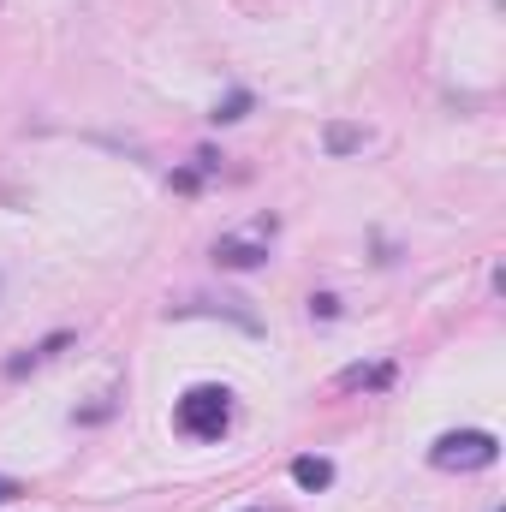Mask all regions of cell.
Here are the masks:
<instances>
[{
  "label": "cell",
  "mask_w": 506,
  "mask_h": 512,
  "mask_svg": "<svg viewBox=\"0 0 506 512\" xmlns=\"http://www.w3.org/2000/svg\"><path fill=\"white\" fill-rule=\"evenodd\" d=\"M268 239H274V215L251 221L245 233H221V239H215V262H221V268H256V262L268 256Z\"/></svg>",
  "instance_id": "obj_3"
},
{
  "label": "cell",
  "mask_w": 506,
  "mask_h": 512,
  "mask_svg": "<svg viewBox=\"0 0 506 512\" xmlns=\"http://www.w3.org/2000/svg\"><path fill=\"white\" fill-rule=\"evenodd\" d=\"M292 483H298V489H328V483H334V465L316 459V453H304V459H292Z\"/></svg>",
  "instance_id": "obj_4"
},
{
  "label": "cell",
  "mask_w": 506,
  "mask_h": 512,
  "mask_svg": "<svg viewBox=\"0 0 506 512\" xmlns=\"http://www.w3.org/2000/svg\"><path fill=\"white\" fill-rule=\"evenodd\" d=\"M0 292H6V274H0Z\"/></svg>",
  "instance_id": "obj_11"
},
{
  "label": "cell",
  "mask_w": 506,
  "mask_h": 512,
  "mask_svg": "<svg viewBox=\"0 0 506 512\" xmlns=\"http://www.w3.org/2000/svg\"><path fill=\"white\" fill-rule=\"evenodd\" d=\"M173 423H179L185 435H197V441H221V435H227V423H233V393H227V387H215V382L191 387V393L179 399Z\"/></svg>",
  "instance_id": "obj_1"
},
{
  "label": "cell",
  "mask_w": 506,
  "mask_h": 512,
  "mask_svg": "<svg viewBox=\"0 0 506 512\" xmlns=\"http://www.w3.org/2000/svg\"><path fill=\"white\" fill-rule=\"evenodd\" d=\"M18 495H24V489H18L12 477H0V507H6V501H18Z\"/></svg>",
  "instance_id": "obj_10"
},
{
  "label": "cell",
  "mask_w": 506,
  "mask_h": 512,
  "mask_svg": "<svg viewBox=\"0 0 506 512\" xmlns=\"http://www.w3.org/2000/svg\"><path fill=\"white\" fill-rule=\"evenodd\" d=\"M393 382V364H352V370H340V387L346 393H358V387H387Z\"/></svg>",
  "instance_id": "obj_5"
},
{
  "label": "cell",
  "mask_w": 506,
  "mask_h": 512,
  "mask_svg": "<svg viewBox=\"0 0 506 512\" xmlns=\"http://www.w3.org/2000/svg\"><path fill=\"white\" fill-rule=\"evenodd\" d=\"M245 108H251V96H245V90H233V96L215 108V120H221V126H233V120H245Z\"/></svg>",
  "instance_id": "obj_8"
},
{
  "label": "cell",
  "mask_w": 506,
  "mask_h": 512,
  "mask_svg": "<svg viewBox=\"0 0 506 512\" xmlns=\"http://www.w3.org/2000/svg\"><path fill=\"white\" fill-rule=\"evenodd\" d=\"M328 149H334V155H352V149H364V131L358 126H328Z\"/></svg>",
  "instance_id": "obj_7"
},
{
  "label": "cell",
  "mask_w": 506,
  "mask_h": 512,
  "mask_svg": "<svg viewBox=\"0 0 506 512\" xmlns=\"http://www.w3.org/2000/svg\"><path fill=\"white\" fill-rule=\"evenodd\" d=\"M310 310H316L322 322H334V316H340V298H328V292H322V298H310Z\"/></svg>",
  "instance_id": "obj_9"
},
{
  "label": "cell",
  "mask_w": 506,
  "mask_h": 512,
  "mask_svg": "<svg viewBox=\"0 0 506 512\" xmlns=\"http://www.w3.org/2000/svg\"><path fill=\"white\" fill-rule=\"evenodd\" d=\"M60 346H66V334H48L42 346H30L24 358H12V364H6V376H24V370H36V364H48V358H54Z\"/></svg>",
  "instance_id": "obj_6"
},
{
  "label": "cell",
  "mask_w": 506,
  "mask_h": 512,
  "mask_svg": "<svg viewBox=\"0 0 506 512\" xmlns=\"http://www.w3.org/2000/svg\"><path fill=\"white\" fill-rule=\"evenodd\" d=\"M495 459H501V441L489 429H447L429 447V465L435 471H489Z\"/></svg>",
  "instance_id": "obj_2"
},
{
  "label": "cell",
  "mask_w": 506,
  "mask_h": 512,
  "mask_svg": "<svg viewBox=\"0 0 506 512\" xmlns=\"http://www.w3.org/2000/svg\"><path fill=\"white\" fill-rule=\"evenodd\" d=\"M251 512H262V507H251Z\"/></svg>",
  "instance_id": "obj_12"
}]
</instances>
